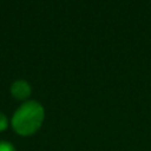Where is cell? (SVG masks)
I'll return each mask as SVG.
<instances>
[{"label": "cell", "instance_id": "cell-3", "mask_svg": "<svg viewBox=\"0 0 151 151\" xmlns=\"http://www.w3.org/2000/svg\"><path fill=\"white\" fill-rule=\"evenodd\" d=\"M9 124H11V122L8 120L7 116H6L4 112H1V111H0V132L5 131V130L8 127V125H9Z\"/></svg>", "mask_w": 151, "mask_h": 151}, {"label": "cell", "instance_id": "cell-2", "mask_svg": "<svg viewBox=\"0 0 151 151\" xmlns=\"http://www.w3.org/2000/svg\"><path fill=\"white\" fill-rule=\"evenodd\" d=\"M11 93L15 99L25 100L31 94V85L24 79H18L11 85Z\"/></svg>", "mask_w": 151, "mask_h": 151}, {"label": "cell", "instance_id": "cell-1", "mask_svg": "<svg viewBox=\"0 0 151 151\" xmlns=\"http://www.w3.org/2000/svg\"><path fill=\"white\" fill-rule=\"evenodd\" d=\"M44 117L45 111L42 105L35 100H27L14 111L11 118V126L19 136L27 137L40 129Z\"/></svg>", "mask_w": 151, "mask_h": 151}, {"label": "cell", "instance_id": "cell-4", "mask_svg": "<svg viewBox=\"0 0 151 151\" xmlns=\"http://www.w3.org/2000/svg\"><path fill=\"white\" fill-rule=\"evenodd\" d=\"M0 151H17V150L11 142L0 139Z\"/></svg>", "mask_w": 151, "mask_h": 151}]
</instances>
